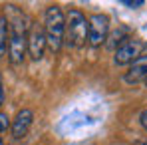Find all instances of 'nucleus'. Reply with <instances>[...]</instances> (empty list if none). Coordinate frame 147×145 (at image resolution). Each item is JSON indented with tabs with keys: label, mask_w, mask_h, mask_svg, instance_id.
Segmentation results:
<instances>
[{
	"label": "nucleus",
	"mask_w": 147,
	"mask_h": 145,
	"mask_svg": "<svg viewBox=\"0 0 147 145\" xmlns=\"http://www.w3.org/2000/svg\"><path fill=\"white\" fill-rule=\"evenodd\" d=\"M44 34H46V44L56 54L64 46V36H66V14L62 12L60 6H48L44 14Z\"/></svg>",
	"instance_id": "1"
},
{
	"label": "nucleus",
	"mask_w": 147,
	"mask_h": 145,
	"mask_svg": "<svg viewBox=\"0 0 147 145\" xmlns=\"http://www.w3.org/2000/svg\"><path fill=\"white\" fill-rule=\"evenodd\" d=\"M64 42L72 48H82L88 44V18L82 14V10L72 8L66 14V36Z\"/></svg>",
	"instance_id": "2"
},
{
	"label": "nucleus",
	"mask_w": 147,
	"mask_h": 145,
	"mask_svg": "<svg viewBox=\"0 0 147 145\" xmlns=\"http://www.w3.org/2000/svg\"><path fill=\"white\" fill-rule=\"evenodd\" d=\"M147 50V42L141 38H127L119 48L113 52V64L115 66H127L135 62L139 56H143Z\"/></svg>",
	"instance_id": "3"
},
{
	"label": "nucleus",
	"mask_w": 147,
	"mask_h": 145,
	"mask_svg": "<svg viewBox=\"0 0 147 145\" xmlns=\"http://www.w3.org/2000/svg\"><path fill=\"white\" fill-rule=\"evenodd\" d=\"M109 36V18L105 14H92L88 18V44L98 48Z\"/></svg>",
	"instance_id": "4"
},
{
	"label": "nucleus",
	"mask_w": 147,
	"mask_h": 145,
	"mask_svg": "<svg viewBox=\"0 0 147 145\" xmlns=\"http://www.w3.org/2000/svg\"><path fill=\"white\" fill-rule=\"evenodd\" d=\"M48 48L46 44V34H44V28L38 24H30V30H28V40H26V52L30 54L32 60H42L44 58V52Z\"/></svg>",
	"instance_id": "5"
},
{
	"label": "nucleus",
	"mask_w": 147,
	"mask_h": 145,
	"mask_svg": "<svg viewBox=\"0 0 147 145\" xmlns=\"http://www.w3.org/2000/svg\"><path fill=\"white\" fill-rule=\"evenodd\" d=\"M26 40H28V34L10 32V40H8V60H10L12 66H20V64H24Z\"/></svg>",
	"instance_id": "6"
},
{
	"label": "nucleus",
	"mask_w": 147,
	"mask_h": 145,
	"mask_svg": "<svg viewBox=\"0 0 147 145\" xmlns=\"http://www.w3.org/2000/svg\"><path fill=\"white\" fill-rule=\"evenodd\" d=\"M32 121H34V111L28 109V107L20 109V111L16 113V117L10 123V133H12V137H14L16 141L24 139L26 135H28V131H30V127H32Z\"/></svg>",
	"instance_id": "7"
},
{
	"label": "nucleus",
	"mask_w": 147,
	"mask_h": 145,
	"mask_svg": "<svg viewBox=\"0 0 147 145\" xmlns=\"http://www.w3.org/2000/svg\"><path fill=\"white\" fill-rule=\"evenodd\" d=\"M147 78V54L139 56L135 62L129 64V70L123 76L125 84H139Z\"/></svg>",
	"instance_id": "8"
},
{
	"label": "nucleus",
	"mask_w": 147,
	"mask_h": 145,
	"mask_svg": "<svg viewBox=\"0 0 147 145\" xmlns=\"http://www.w3.org/2000/svg\"><path fill=\"white\" fill-rule=\"evenodd\" d=\"M8 40H10V30H8V20L4 14H0V60L8 54Z\"/></svg>",
	"instance_id": "9"
},
{
	"label": "nucleus",
	"mask_w": 147,
	"mask_h": 145,
	"mask_svg": "<svg viewBox=\"0 0 147 145\" xmlns=\"http://www.w3.org/2000/svg\"><path fill=\"white\" fill-rule=\"evenodd\" d=\"M127 34H129V30H127L125 26L117 28V30H115V32H113L111 36H107V38H109L107 46H109V48H115V50H117V48H119V46L123 44V42L127 40Z\"/></svg>",
	"instance_id": "10"
},
{
	"label": "nucleus",
	"mask_w": 147,
	"mask_h": 145,
	"mask_svg": "<svg viewBox=\"0 0 147 145\" xmlns=\"http://www.w3.org/2000/svg\"><path fill=\"white\" fill-rule=\"evenodd\" d=\"M10 123H12L10 117H8L4 111H0V133H4L6 129H10Z\"/></svg>",
	"instance_id": "11"
},
{
	"label": "nucleus",
	"mask_w": 147,
	"mask_h": 145,
	"mask_svg": "<svg viewBox=\"0 0 147 145\" xmlns=\"http://www.w3.org/2000/svg\"><path fill=\"white\" fill-rule=\"evenodd\" d=\"M123 4L129 8H137V6H143V0H123Z\"/></svg>",
	"instance_id": "12"
},
{
	"label": "nucleus",
	"mask_w": 147,
	"mask_h": 145,
	"mask_svg": "<svg viewBox=\"0 0 147 145\" xmlns=\"http://www.w3.org/2000/svg\"><path fill=\"white\" fill-rule=\"evenodd\" d=\"M139 121H141V125H143V129L147 131V109H143V111L139 113Z\"/></svg>",
	"instance_id": "13"
},
{
	"label": "nucleus",
	"mask_w": 147,
	"mask_h": 145,
	"mask_svg": "<svg viewBox=\"0 0 147 145\" xmlns=\"http://www.w3.org/2000/svg\"><path fill=\"white\" fill-rule=\"evenodd\" d=\"M4 88H2V76H0V107H2V103H4Z\"/></svg>",
	"instance_id": "14"
},
{
	"label": "nucleus",
	"mask_w": 147,
	"mask_h": 145,
	"mask_svg": "<svg viewBox=\"0 0 147 145\" xmlns=\"http://www.w3.org/2000/svg\"><path fill=\"white\" fill-rule=\"evenodd\" d=\"M133 145H147V141H135Z\"/></svg>",
	"instance_id": "15"
},
{
	"label": "nucleus",
	"mask_w": 147,
	"mask_h": 145,
	"mask_svg": "<svg viewBox=\"0 0 147 145\" xmlns=\"http://www.w3.org/2000/svg\"><path fill=\"white\" fill-rule=\"evenodd\" d=\"M0 145H4V139H2V137H0Z\"/></svg>",
	"instance_id": "16"
},
{
	"label": "nucleus",
	"mask_w": 147,
	"mask_h": 145,
	"mask_svg": "<svg viewBox=\"0 0 147 145\" xmlns=\"http://www.w3.org/2000/svg\"><path fill=\"white\" fill-rule=\"evenodd\" d=\"M143 84H145V88H147V78H145V80H143Z\"/></svg>",
	"instance_id": "17"
}]
</instances>
